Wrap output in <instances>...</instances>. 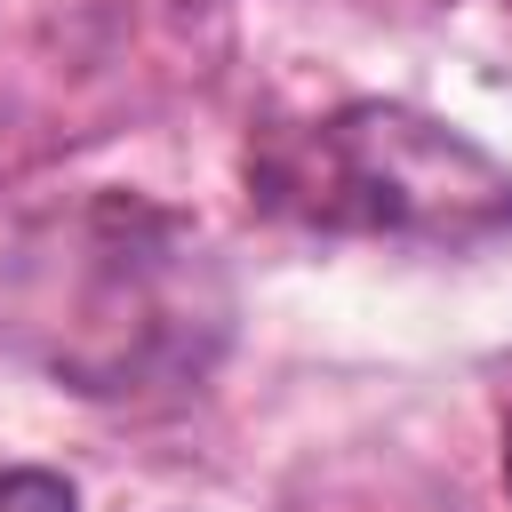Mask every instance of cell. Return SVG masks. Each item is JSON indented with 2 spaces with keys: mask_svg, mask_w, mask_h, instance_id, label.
Wrapping results in <instances>:
<instances>
[{
  "mask_svg": "<svg viewBox=\"0 0 512 512\" xmlns=\"http://www.w3.org/2000/svg\"><path fill=\"white\" fill-rule=\"evenodd\" d=\"M264 208L320 232L392 240H488L512 224V176L456 128L408 104H344L312 128L272 136L248 160Z\"/></svg>",
  "mask_w": 512,
  "mask_h": 512,
  "instance_id": "obj_1",
  "label": "cell"
},
{
  "mask_svg": "<svg viewBox=\"0 0 512 512\" xmlns=\"http://www.w3.org/2000/svg\"><path fill=\"white\" fill-rule=\"evenodd\" d=\"M0 512H80V496H72L64 472L16 464V472H0Z\"/></svg>",
  "mask_w": 512,
  "mask_h": 512,
  "instance_id": "obj_2",
  "label": "cell"
},
{
  "mask_svg": "<svg viewBox=\"0 0 512 512\" xmlns=\"http://www.w3.org/2000/svg\"><path fill=\"white\" fill-rule=\"evenodd\" d=\"M504 488H512V416H504Z\"/></svg>",
  "mask_w": 512,
  "mask_h": 512,
  "instance_id": "obj_3",
  "label": "cell"
}]
</instances>
